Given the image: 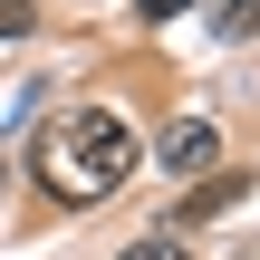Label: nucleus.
<instances>
[{
  "mask_svg": "<svg viewBox=\"0 0 260 260\" xmlns=\"http://www.w3.org/2000/svg\"><path fill=\"white\" fill-rule=\"evenodd\" d=\"M39 174H48L68 203H96V193H116V183L135 174V125H125L116 106H87V116H68V125L39 145Z\"/></svg>",
  "mask_w": 260,
  "mask_h": 260,
  "instance_id": "obj_1",
  "label": "nucleus"
},
{
  "mask_svg": "<svg viewBox=\"0 0 260 260\" xmlns=\"http://www.w3.org/2000/svg\"><path fill=\"white\" fill-rule=\"evenodd\" d=\"M212 154H222V125H212V116H174V125L154 135V164H164V174H203Z\"/></svg>",
  "mask_w": 260,
  "mask_h": 260,
  "instance_id": "obj_2",
  "label": "nucleus"
},
{
  "mask_svg": "<svg viewBox=\"0 0 260 260\" xmlns=\"http://www.w3.org/2000/svg\"><path fill=\"white\" fill-rule=\"evenodd\" d=\"M241 193H251V174H212V183L183 203V222H222V212H241Z\"/></svg>",
  "mask_w": 260,
  "mask_h": 260,
  "instance_id": "obj_3",
  "label": "nucleus"
},
{
  "mask_svg": "<svg viewBox=\"0 0 260 260\" xmlns=\"http://www.w3.org/2000/svg\"><path fill=\"white\" fill-rule=\"evenodd\" d=\"M212 29L222 39H260V0H212Z\"/></svg>",
  "mask_w": 260,
  "mask_h": 260,
  "instance_id": "obj_4",
  "label": "nucleus"
},
{
  "mask_svg": "<svg viewBox=\"0 0 260 260\" xmlns=\"http://www.w3.org/2000/svg\"><path fill=\"white\" fill-rule=\"evenodd\" d=\"M116 260H193V251H183L174 232H154V241H125V251H116Z\"/></svg>",
  "mask_w": 260,
  "mask_h": 260,
  "instance_id": "obj_5",
  "label": "nucleus"
},
{
  "mask_svg": "<svg viewBox=\"0 0 260 260\" xmlns=\"http://www.w3.org/2000/svg\"><path fill=\"white\" fill-rule=\"evenodd\" d=\"M183 10H203V0H135V19H145V29H164V19H183Z\"/></svg>",
  "mask_w": 260,
  "mask_h": 260,
  "instance_id": "obj_6",
  "label": "nucleus"
},
{
  "mask_svg": "<svg viewBox=\"0 0 260 260\" xmlns=\"http://www.w3.org/2000/svg\"><path fill=\"white\" fill-rule=\"evenodd\" d=\"M29 29H39V10L29 0H0V39H29Z\"/></svg>",
  "mask_w": 260,
  "mask_h": 260,
  "instance_id": "obj_7",
  "label": "nucleus"
}]
</instances>
